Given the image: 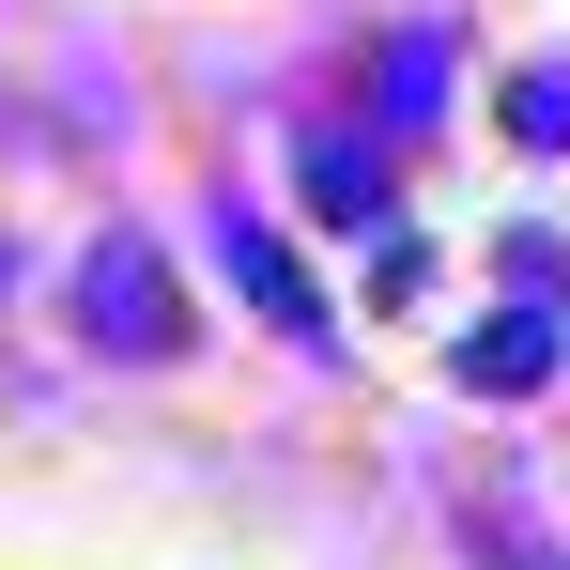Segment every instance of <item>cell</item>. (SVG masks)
<instances>
[{
	"instance_id": "cell-3",
	"label": "cell",
	"mask_w": 570,
	"mask_h": 570,
	"mask_svg": "<svg viewBox=\"0 0 570 570\" xmlns=\"http://www.w3.org/2000/svg\"><path fill=\"white\" fill-rule=\"evenodd\" d=\"M463 385H493V401H524V385H556V308H493L463 340Z\"/></svg>"
},
{
	"instance_id": "cell-5",
	"label": "cell",
	"mask_w": 570,
	"mask_h": 570,
	"mask_svg": "<svg viewBox=\"0 0 570 570\" xmlns=\"http://www.w3.org/2000/svg\"><path fill=\"white\" fill-rule=\"evenodd\" d=\"M432 94H448V31H401L385 47V124H432Z\"/></svg>"
},
{
	"instance_id": "cell-4",
	"label": "cell",
	"mask_w": 570,
	"mask_h": 570,
	"mask_svg": "<svg viewBox=\"0 0 570 570\" xmlns=\"http://www.w3.org/2000/svg\"><path fill=\"white\" fill-rule=\"evenodd\" d=\"M308 216H340V232L385 216V155H371V139H308Z\"/></svg>"
},
{
	"instance_id": "cell-2",
	"label": "cell",
	"mask_w": 570,
	"mask_h": 570,
	"mask_svg": "<svg viewBox=\"0 0 570 570\" xmlns=\"http://www.w3.org/2000/svg\"><path fill=\"white\" fill-rule=\"evenodd\" d=\"M232 293H247L263 324H293V340H340V324H324V293H308V263H293L263 216H232Z\"/></svg>"
},
{
	"instance_id": "cell-1",
	"label": "cell",
	"mask_w": 570,
	"mask_h": 570,
	"mask_svg": "<svg viewBox=\"0 0 570 570\" xmlns=\"http://www.w3.org/2000/svg\"><path fill=\"white\" fill-rule=\"evenodd\" d=\"M78 340L124 355V371L186 355V293H170V263H155V232H94V247H78Z\"/></svg>"
},
{
	"instance_id": "cell-6",
	"label": "cell",
	"mask_w": 570,
	"mask_h": 570,
	"mask_svg": "<svg viewBox=\"0 0 570 570\" xmlns=\"http://www.w3.org/2000/svg\"><path fill=\"white\" fill-rule=\"evenodd\" d=\"M509 124H524V139H570V78H524V94H509Z\"/></svg>"
}]
</instances>
